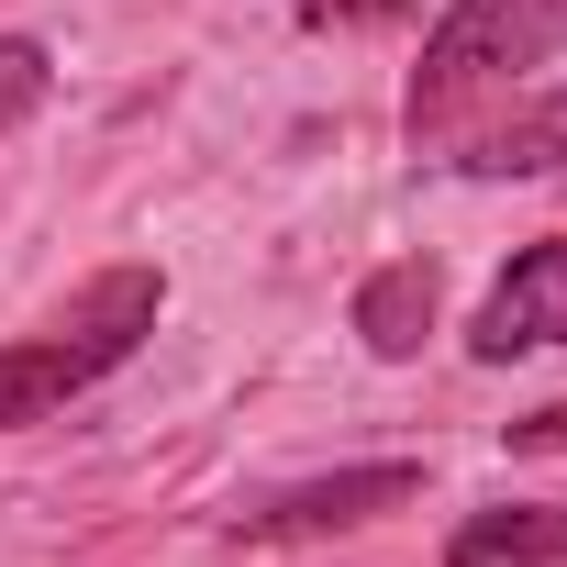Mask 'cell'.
Wrapping results in <instances>:
<instances>
[{
  "label": "cell",
  "mask_w": 567,
  "mask_h": 567,
  "mask_svg": "<svg viewBox=\"0 0 567 567\" xmlns=\"http://www.w3.org/2000/svg\"><path fill=\"white\" fill-rule=\"evenodd\" d=\"M534 346H567V234L523 245L512 278H501V290L478 301V323H467V357H478V368H512V357H534Z\"/></svg>",
  "instance_id": "cell-3"
},
{
  "label": "cell",
  "mask_w": 567,
  "mask_h": 567,
  "mask_svg": "<svg viewBox=\"0 0 567 567\" xmlns=\"http://www.w3.org/2000/svg\"><path fill=\"white\" fill-rule=\"evenodd\" d=\"M445 567H567V512L545 501H501V512H467Z\"/></svg>",
  "instance_id": "cell-6"
},
{
  "label": "cell",
  "mask_w": 567,
  "mask_h": 567,
  "mask_svg": "<svg viewBox=\"0 0 567 567\" xmlns=\"http://www.w3.org/2000/svg\"><path fill=\"white\" fill-rule=\"evenodd\" d=\"M156 301H167V278H156V267H101L45 334L0 346V434H12V423H45V412L79 401L90 379H112V368L156 334Z\"/></svg>",
  "instance_id": "cell-1"
},
{
  "label": "cell",
  "mask_w": 567,
  "mask_h": 567,
  "mask_svg": "<svg viewBox=\"0 0 567 567\" xmlns=\"http://www.w3.org/2000/svg\"><path fill=\"white\" fill-rule=\"evenodd\" d=\"M556 45H567V0H456L423 45V68H412V134H456L467 101L545 68Z\"/></svg>",
  "instance_id": "cell-2"
},
{
  "label": "cell",
  "mask_w": 567,
  "mask_h": 567,
  "mask_svg": "<svg viewBox=\"0 0 567 567\" xmlns=\"http://www.w3.org/2000/svg\"><path fill=\"white\" fill-rule=\"evenodd\" d=\"M456 167H467V178H534V167H567V90L467 123V134H456Z\"/></svg>",
  "instance_id": "cell-5"
},
{
  "label": "cell",
  "mask_w": 567,
  "mask_h": 567,
  "mask_svg": "<svg viewBox=\"0 0 567 567\" xmlns=\"http://www.w3.org/2000/svg\"><path fill=\"white\" fill-rule=\"evenodd\" d=\"M423 501V467H334V478H301V489H267L245 512V534H334V523H368V512H401Z\"/></svg>",
  "instance_id": "cell-4"
},
{
  "label": "cell",
  "mask_w": 567,
  "mask_h": 567,
  "mask_svg": "<svg viewBox=\"0 0 567 567\" xmlns=\"http://www.w3.org/2000/svg\"><path fill=\"white\" fill-rule=\"evenodd\" d=\"M556 445H567V401H545V412L512 423V456H556Z\"/></svg>",
  "instance_id": "cell-9"
},
{
  "label": "cell",
  "mask_w": 567,
  "mask_h": 567,
  "mask_svg": "<svg viewBox=\"0 0 567 567\" xmlns=\"http://www.w3.org/2000/svg\"><path fill=\"white\" fill-rule=\"evenodd\" d=\"M357 334H368V357H423V334H434V267L423 256L379 267L357 290Z\"/></svg>",
  "instance_id": "cell-7"
},
{
  "label": "cell",
  "mask_w": 567,
  "mask_h": 567,
  "mask_svg": "<svg viewBox=\"0 0 567 567\" xmlns=\"http://www.w3.org/2000/svg\"><path fill=\"white\" fill-rule=\"evenodd\" d=\"M45 79H56V56H45L34 34H0V134H23V123H34Z\"/></svg>",
  "instance_id": "cell-8"
},
{
  "label": "cell",
  "mask_w": 567,
  "mask_h": 567,
  "mask_svg": "<svg viewBox=\"0 0 567 567\" xmlns=\"http://www.w3.org/2000/svg\"><path fill=\"white\" fill-rule=\"evenodd\" d=\"M390 12H423V0H312V23H390Z\"/></svg>",
  "instance_id": "cell-10"
}]
</instances>
